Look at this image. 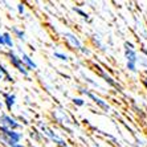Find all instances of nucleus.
<instances>
[{"label": "nucleus", "instance_id": "0eeeda50", "mask_svg": "<svg viewBox=\"0 0 147 147\" xmlns=\"http://www.w3.org/2000/svg\"><path fill=\"white\" fill-rule=\"evenodd\" d=\"M0 134L4 135L7 139L15 142V143H20L21 140L24 139V134L21 133V131L9 130V129H5V127H3V126H0Z\"/></svg>", "mask_w": 147, "mask_h": 147}, {"label": "nucleus", "instance_id": "5701e85b", "mask_svg": "<svg viewBox=\"0 0 147 147\" xmlns=\"http://www.w3.org/2000/svg\"><path fill=\"white\" fill-rule=\"evenodd\" d=\"M0 47L4 48V40H3V32H0Z\"/></svg>", "mask_w": 147, "mask_h": 147}, {"label": "nucleus", "instance_id": "6ab92c4d", "mask_svg": "<svg viewBox=\"0 0 147 147\" xmlns=\"http://www.w3.org/2000/svg\"><path fill=\"white\" fill-rule=\"evenodd\" d=\"M16 11L19 15H24L25 11H27V8H25V4L24 3H17L16 4Z\"/></svg>", "mask_w": 147, "mask_h": 147}, {"label": "nucleus", "instance_id": "f3484780", "mask_svg": "<svg viewBox=\"0 0 147 147\" xmlns=\"http://www.w3.org/2000/svg\"><path fill=\"white\" fill-rule=\"evenodd\" d=\"M126 69L131 73H138V64H130V62H126Z\"/></svg>", "mask_w": 147, "mask_h": 147}, {"label": "nucleus", "instance_id": "dca6fc26", "mask_svg": "<svg viewBox=\"0 0 147 147\" xmlns=\"http://www.w3.org/2000/svg\"><path fill=\"white\" fill-rule=\"evenodd\" d=\"M7 74H9V72H8V69L5 68V66L0 62V81H4V77Z\"/></svg>", "mask_w": 147, "mask_h": 147}, {"label": "nucleus", "instance_id": "2eb2a0df", "mask_svg": "<svg viewBox=\"0 0 147 147\" xmlns=\"http://www.w3.org/2000/svg\"><path fill=\"white\" fill-rule=\"evenodd\" d=\"M72 102H73V105H74V106L82 107V106H85L86 101H85V98H82V97H73Z\"/></svg>", "mask_w": 147, "mask_h": 147}, {"label": "nucleus", "instance_id": "9d476101", "mask_svg": "<svg viewBox=\"0 0 147 147\" xmlns=\"http://www.w3.org/2000/svg\"><path fill=\"white\" fill-rule=\"evenodd\" d=\"M9 33L12 34V37L17 38L20 42H27V33H25L21 28L13 25V27H12V32H9Z\"/></svg>", "mask_w": 147, "mask_h": 147}, {"label": "nucleus", "instance_id": "9b49d317", "mask_svg": "<svg viewBox=\"0 0 147 147\" xmlns=\"http://www.w3.org/2000/svg\"><path fill=\"white\" fill-rule=\"evenodd\" d=\"M3 40H4V48H8V51L15 49V40L9 32H3Z\"/></svg>", "mask_w": 147, "mask_h": 147}, {"label": "nucleus", "instance_id": "f8f14e48", "mask_svg": "<svg viewBox=\"0 0 147 147\" xmlns=\"http://www.w3.org/2000/svg\"><path fill=\"white\" fill-rule=\"evenodd\" d=\"M99 76L103 78V81L106 82L109 86H111V88H115L117 86V82H115V80L111 77V76L109 74V73L106 72V70H103V69H99Z\"/></svg>", "mask_w": 147, "mask_h": 147}, {"label": "nucleus", "instance_id": "7ed1b4c3", "mask_svg": "<svg viewBox=\"0 0 147 147\" xmlns=\"http://www.w3.org/2000/svg\"><path fill=\"white\" fill-rule=\"evenodd\" d=\"M0 126L5 127V129H9V130H16V131L23 130V125L19 122L17 118H15L13 115H11L9 113L0 114Z\"/></svg>", "mask_w": 147, "mask_h": 147}, {"label": "nucleus", "instance_id": "f03ea898", "mask_svg": "<svg viewBox=\"0 0 147 147\" xmlns=\"http://www.w3.org/2000/svg\"><path fill=\"white\" fill-rule=\"evenodd\" d=\"M5 56H7V58H8V62H9L11 65L13 66L20 74H23L24 77H28V76H29L28 69L23 65V62H21V60H20V56L15 52V49H12V51H7Z\"/></svg>", "mask_w": 147, "mask_h": 147}, {"label": "nucleus", "instance_id": "1a4fd4ad", "mask_svg": "<svg viewBox=\"0 0 147 147\" xmlns=\"http://www.w3.org/2000/svg\"><path fill=\"white\" fill-rule=\"evenodd\" d=\"M123 55H125V58H126V62H130V64H138V52H137V49L125 48Z\"/></svg>", "mask_w": 147, "mask_h": 147}, {"label": "nucleus", "instance_id": "6e6552de", "mask_svg": "<svg viewBox=\"0 0 147 147\" xmlns=\"http://www.w3.org/2000/svg\"><path fill=\"white\" fill-rule=\"evenodd\" d=\"M3 103H4V106H5V109H7L8 111H11V110L16 106V103H17L16 94L12 93V92L3 93Z\"/></svg>", "mask_w": 147, "mask_h": 147}, {"label": "nucleus", "instance_id": "bb28decb", "mask_svg": "<svg viewBox=\"0 0 147 147\" xmlns=\"http://www.w3.org/2000/svg\"><path fill=\"white\" fill-rule=\"evenodd\" d=\"M65 147H70V146H69V144H66V146H65Z\"/></svg>", "mask_w": 147, "mask_h": 147}, {"label": "nucleus", "instance_id": "20e7f679", "mask_svg": "<svg viewBox=\"0 0 147 147\" xmlns=\"http://www.w3.org/2000/svg\"><path fill=\"white\" fill-rule=\"evenodd\" d=\"M38 126L41 127V130H42V134H44L45 137L48 138L49 140H52L53 143L56 144V146H58V147H65L66 144V140L64 139V138H61L60 135H57V133H55V131L52 130L51 127H48V126H42V123H38Z\"/></svg>", "mask_w": 147, "mask_h": 147}, {"label": "nucleus", "instance_id": "39448f33", "mask_svg": "<svg viewBox=\"0 0 147 147\" xmlns=\"http://www.w3.org/2000/svg\"><path fill=\"white\" fill-rule=\"evenodd\" d=\"M15 48H16V51H17V55L20 56V60H21V62H23V65L28 69V72L37 70V64L34 62V60L31 57V56L28 55V53H25V52L21 49L23 48L21 45H17V47H15Z\"/></svg>", "mask_w": 147, "mask_h": 147}, {"label": "nucleus", "instance_id": "aec40b11", "mask_svg": "<svg viewBox=\"0 0 147 147\" xmlns=\"http://www.w3.org/2000/svg\"><path fill=\"white\" fill-rule=\"evenodd\" d=\"M78 52L81 53V55L86 56V57H90V56H92V51H90V48H88V47H82Z\"/></svg>", "mask_w": 147, "mask_h": 147}, {"label": "nucleus", "instance_id": "a211bd4d", "mask_svg": "<svg viewBox=\"0 0 147 147\" xmlns=\"http://www.w3.org/2000/svg\"><path fill=\"white\" fill-rule=\"evenodd\" d=\"M73 11H74V12H77V13H78L80 16L82 17V19H85V20H88V19H89V15L86 13L85 11H82L81 8H78V7H74V8H73Z\"/></svg>", "mask_w": 147, "mask_h": 147}, {"label": "nucleus", "instance_id": "4be33fe9", "mask_svg": "<svg viewBox=\"0 0 147 147\" xmlns=\"http://www.w3.org/2000/svg\"><path fill=\"white\" fill-rule=\"evenodd\" d=\"M123 48H129V49H135V45L130 41H125V44H123Z\"/></svg>", "mask_w": 147, "mask_h": 147}, {"label": "nucleus", "instance_id": "412c9836", "mask_svg": "<svg viewBox=\"0 0 147 147\" xmlns=\"http://www.w3.org/2000/svg\"><path fill=\"white\" fill-rule=\"evenodd\" d=\"M84 81L86 82V84H89V85H92L93 88H99V85H98V82H96V81H93L90 77H84Z\"/></svg>", "mask_w": 147, "mask_h": 147}, {"label": "nucleus", "instance_id": "a878e982", "mask_svg": "<svg viewBox=\"0 0 147 147\" xmlns=\"http://www.w3.org/2000/svg\"><path fill=\"white\" fill-rule=\"evenodd\" d=\"M144 78H147V69L144 70Z\"/></svg>", "mask_w": 147, "mask_h": 147}, {"label": "nucleus", "instance_id": "393cba45", "mask_svg": "<svg viewBox=\"0 0 147 147\" xmlns=\"http://www.w3.org/2000/svg\"><path fill=\"white\" fill-rule=\"evenodd\" d=\"M4 107V103H3V101H0V109H3Z\"/></svg>", "mask_w": 147, "mask_h": 147}, {"label": "nucleus", "instance_id": "b1692460", "mask_svg": "<svg viewBox=\"0 0 147 147\" xmlns=\"http://www.w3.org/2000/svg\"><path fill=\"white\" fill-rule=\"evenodd\" d=\"M142 85H143L144 88H146V90H147V78H144V77L142 78Z\"/></svg>", "mask_w": 147, "mask_h": 147}, {"label": "nucleus", "instance_id": "f257e3e1", "mask_svg": "<svg viewBox=\"0 0 147 147\" xmlns=\"http://www.w3.org/2000/svg\"><path fill=\"white\" fill-rule=\"evenodd\" d=\"M78 92L81 93L82 96L88 97L89 99H92L93 102L96 103L98 107H101V109L103 110V111H106V113H109L110 110H111V107H110V105L105 101V99H102L99 96H97L94 92H92V90H89L88 88H78Z\"/></svg>", "mask_w": 147, "mask_h": 147}, {"label": "nucleus", "instance_id": "ddd939ff", "mask_svg": "<svg viewBox=\"0 0 147 147\" xmlns=\"http://www.w3.org/2000/svg\"><path fill=\"white\" fill-rule=\"evenodd\" d=\"M0 140H1V143H4L7 147H28L23 143H15V142H12V140L7 139V138L4 137V135H1V134H0Z\"/></svg>", "mask_w": 147, "mask_h": 147}, {"label": "nucleus", "instance_id": "4468645a", "mask_svg": "<svg viewBox=\"0 0 147 147\" xmlns=\"http://www.w3.org/2000/svg\"><path fill=\"white\" fill-rule=\"evenodd\" d=\"M53 57H55L56 60H58V61H61V62H69V56L66 55L65 52L55 51L53 52Z\"/></svg>", "mask_w": 147, "mask_h": 147}, {"label": "nucleus", "instance_id": "423d86ee", "mask_svg": "<svg viewBox=\"0 0 147 147\" xmlns=\"http://www.w3.org/2000/svg\"><path fill=\"white\" fill-rule=\"evenodd\" d=\"M62 38L68 42L70 47H72V49H76V51H80V49L84 47V44H82L81 38L77 36L76 33H73V32H62Z\"/></svg>", "mask_w": 147, "mask_h": 147}]
</instances>
